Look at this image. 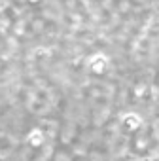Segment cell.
<instances>
[{"mask_svg": "<svg viewBox=\"0 0 159 161\" xmlns=\"http://www.w3.org/2000/svg\"><path fill=\"white\" fill-rule=\"evenodd\" d=\"M0 125H2V123H0ZM2 127H4V125H2ZM4 129H6V127H4ZM12 136H14V135H12ZM14 138H15V136H14ZM15 140H17V138H15ZM19 142H21V140H19ZM21 144H23V142H21ZM25 146H27V144H25ZM27 148H29V146H27ZM30 150H32V148H30ZM34 152H36V150H34ZM36 153H38V152H36ZM42 155H44V153H42Z\"/></svg>", "mask_w": 159, "mask_h": 161, "instance_id": "cell-1", "label": "cell"}]
</instances>
